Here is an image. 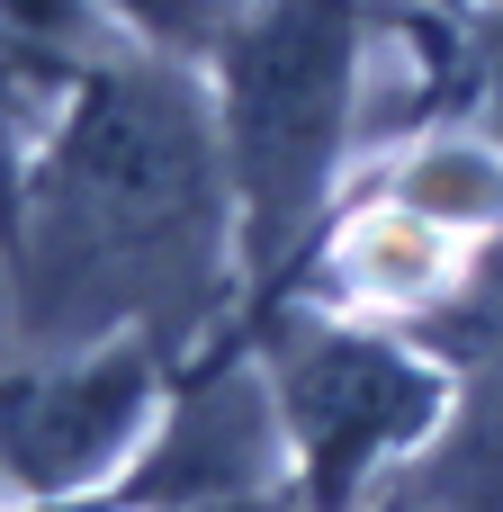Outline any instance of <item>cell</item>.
Segmentation results:
<instances>
[{
	"label": "cell",
	"instance_id": "6da1fadb",
	"mask_svg": "<svg viewBox=\"0 0 503 512\" xmlns=\"http://www.w3.org/2000/svg\"><path fill=\"white\" fill-rule=\"evenodd\" d=\"M207 207H216V162L198 108L153 72L99 81L45 171L36 324L72 333L126 306H171V297L198 306Z\"/></svg>",
	"mask_w": 503,
	"mask_h": 512
},
{
	"label": "cell",
	"instance_id": "7a4b0ae2",
	"mask_svg": "<svg viewBox=\"0 0 503 512\" xmlns=\"http://www.w3.org/2000/svg\"><path fill=\"white\" fill-rule=\"evenodd\" d=\"M342 99H351V0H270L234 36L225 117L261 261H279L324 207L342 153Z\"/></svg>",
	"mask_w": 503,
	"mask_h": 512
},
{
	"label": "cell",
	"instance_id": "3957f363",
	"mask_svg": "<svg viewBox=\"0 0 503 512\" xmlns=\"http://www.w3.org/2000/svg\"><path fill=\"white\" fill-rule=\"evenodd\" d=\"M270 378L306 459V512H360L369 477L396 450H414L441 414V378L423 360L333 324H288L270 351Z\"/></svg>",
	"mask_w": 503,
	"mask_h": 512
},
{
	"label": "cell",
	"instance_id": "277c9868",
	"mask_svg": "<svg viewBox=\"0 0 503 512\" xmlns=\"http://www.w3.org/2000/svg\"><path fill=\"white\" fill-rule=\"evenodd\" d=\"M144 387H153L144 351H99L81 369H45V378L9 387L0 396V477L27 495H63V486L99 477L144 414Z\"/></svg>",
	"mask_w": 503,
	"mask_h": 512
},
{
	"label": "cell",
	"instance_id": "5b68a950",
	"mask_svg": "<svg viewBox=\"0 0 503 512\" xmlns=\"http://www.w3.org/2000/svg\"><path fill=\"white\" fill-rule=\"evenodd\" d=\"M270 486V396H261V378H243L234 360H216L198 387H189V405L171 414V432H162V450L117 486L126 512L144 504H243V495H261Z\"/></svg>",
	"mask_w": 503,
	"mask_h": 512
},
{
	"label": "cell",
	"instance_id": "8992f818",
	"mask_svg": "<svg viewBox=\"0 0 503 512\" xmlns=\"http://www.w3.org/2000/svg\"><path fill=\"white\" fill-rule=\"evenodd\" d=\"M405 207L414 216H432V225H495L503 216V171L477 153V144H441L432 162H414L405 171Z\"/></svg>",
	"mask_w": 503,
	"mask_h": 512
},
{
	"label": "cell",
	"instance_id": "52a82bcc",
	"mask_svg": "<svg viewBox=\"0 0 503 512\" xmlns=\"http://www.w3.org/2000/svg\"><path fill=\"white\" fill-rule=\"evenodd\" d=\"M126 9H135L153 36H171V45H180V36H207V0H126Z\"/></svg>",
	"mask_w": 503,
	"mask_h": 512
},
{
	"label": "cell",
	"instance_id": "ba28073f",
	"mask_svg": "<svg viewBox=\"0 0 503 512\" xmlns=\"http://www.w3.org/2000/svg\"><path fill=\"white\" fill-rule=\"evenodd\" d=\"M0 9H9V18H27V27H54V36H63L72 18H81L72 0H0Z\"/></svg>",
	"mask_w": 503,
	"mask_h": 512
},
{
	"label": "cell",
	"instance_id": "9c48e42d",
	"mask_svg": "<svg viewBox=\"0 0 503 512\" xmlns=\"http://www.w3.org/2000/svg\"><path fill=\"white\" fill-rule=\"evenodd\" d=\"M45 512H126V495H90V504H54L45 495Z\"/></svg>",
	"mask_w": 503,
	"mask_h": 512
},
{
	"label": "cell",
	"instance_id": "30bf717a",
	"mask_svg": "<svg viewBox=\"0 0 503 512\" xmlns=\"http://www.w3.org/2000/svg\"><path fill=\"white\" fill-rule=\"evenodd\" d=\"M189 512H279L270 495H243V504H189Z\"/></svg>",
	"mask_w": 503,
	"mask_h": 512
}]
</instances>
